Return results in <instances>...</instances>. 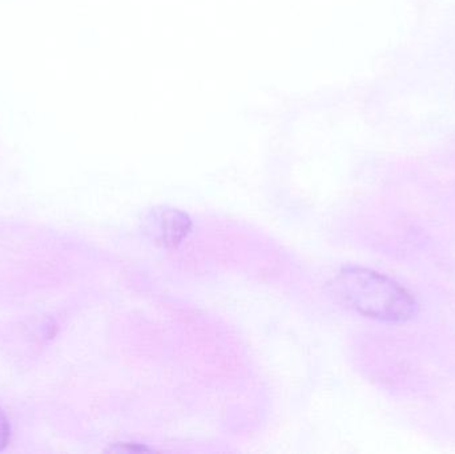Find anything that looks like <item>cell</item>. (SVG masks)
Returning <instances> with one entry per match:
<instances>
[{"label": "cell", "mask_w": 455, "mask_h": 454, "mask_svg": "<svg viewBox=\"0 0 455 454\" xmlns=\"http://www.w3.org/2000/svg\"><path fill=\"white\" fill-rule=\"evenodd\" d=\"M337 287L358 314L385 323H405L419 314V303L403 285L363 267H347L337 277Z\"/></svg>", "instance_id": "1"}, {"label": "cell", "mask_w": 455, "mask_h": 454, "mask_svg": "<svg viewBox=\"0 0 455 454\" xmlns=\"http://www.w3.org/2000/svg\"><path fill=\"white\" fill-rule=\"evenodd\" d=\"M192 221L175 208H155L146 219V232L160 244L176 247L188 236Z\"/></svg>", "instance_id": "2"}, {"label": "cell", "mask_w": 455, "mask_h": 454, "mask_svg": "<svg viewBox=\"0 0 455 454\" xmlns=\"http://www.w3.org/2000/svg\"><path fill=\"white\" fill-rule=\"evenodd\" d=\"M8 440H10V426L4 413L0 410V450L7 447Z\"/></svg>", "instance_id": "3"}, {"label": "cell", "mask_w": 455, "mask_h": 454, "mask_svg": "<svg viewBox=\"0 0 455 454\" xmlns=\"http://www.w3.org/2000/svg\"><path fill=\"white\" fill-rule=\"evenodd\" d=\"M109 450H116V452H127V453H136V452H149V448L141 447V445L138 444H119L117 447L112 448Z\"/></svg>", "instance_id": "4"}]
</instances>
